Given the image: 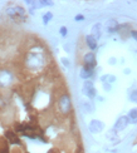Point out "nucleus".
<instances>
[{
    "mask_svg": "<svg viewBox=\"0 0 137 153\" xmlns=\"http://www.w3.org/2000/svg\"><path fill=\"white\" fill-rule=\"evenodd\" d=\"M24 64L30 71H39L45 65V55L43 53H35L31 50L25 55Z\"/></svg>",
    "mask_w": 137,
    "mask_h": 153,
    "instance_id": "1",
    "label": "nucleus"
},
{
    "mask_svg": "<svg viewBox=\"0 0 137 153\" xmlns=\"http://www.w3.org/2000/svg\"><path fill=\"white\" fill-rule=\"evenodd\" d=\"M5 13L13 22L15 23H24L27 20V11L24 8L19 5H14V6H8L5 9Z\"/></svg>",
    "mask_w": 137,
    "mask_h": 153,
    "instance_id": "2",
    "label": "nucleus"
},
{
    "mask_svg": "<svg viewBox=\"0 0 137 153\" xmlns=\"http://www.w3.org/2000/svg\"><path fill=\"white\" fill-rule=\"evenodd\" d=\"M57 107H58V111L62 114L63 117H68L70 112H72V100H70V97L68 93H62L58 98V102H57Z\"/></svg>",
    "mask_w": 137,
    "mask_h": 153,
    "instance_id": "3",
    "label": "nucleus"
},
{
    "mask_svg": "<svg viewBox=\"0 0 137 153\" xmlns=\"http://www.w3.org/2000/svg\"><path fill=\"white\" fill-rule=\"evenodd\" d=\"M83 63H84V68L89 69V71H94V68L97 65V60H96V55L91 52L84 54L83 56Z\"/></svg>",
    "mask_w": 137,
    "mask_h": 153,
    "instance_id": "4",
    "label": "nucleus"
},
{
    "mask_svg": "<svg viewBox=\"0 0 137 153\" xmlns=\"http://www.w3.org/2000/svg\"><path fill=\"white\" fill-rule=\"evenodd\" d=\"M13 83V74L8 69L0 71V87H8Z\"/></svg>",
    "mask_w": 137,
    "mask_h": 153,
    "instance_id": "5",
    "label": "nucleus"
},
{
    "mask_svg": "<svg viewBox=\"0 0 137 153\" xmlns=\"http://www.w3.org/2000/svg\"><path fill=\"white\" fill-rule=\"evenodd\" d=\"M130 123V120H128V117L127 116H121L118 119L116 120V123H115V127H113V129L116 132H121L126 128V127L128 126Z\"/></svg>",
    "mask_w": 137,
    "mask_h": 153,
    "instance_id": "6",
    "label": "nucleus"
},
{
    "mask_svg": "<svg viewBox=\"0 0 137 153\" xmlns=\"http://www.w3.org/2000/svg\"><path fill=\"white\" fill-rule=\"evenodd\" d=\"M104 128V123L101 122V120H97V119H93V120H91V123H89V131L92 132V133H100L102 132Z\"/></svg>",
    "mask_w": 137,
    "mask_h": 153,
    "instance_id": "7",
    "label": "nucleus"
},
{
    "mask_svg": "<svg viewBox=\"0 0 137 153\" xmlns=\"http://www.w3.org/2000/svg\"><path fill=\"white\" fill-rule=\"evenodd\" d=\"M4 136H5V138L8 139V141H9L11 144H22L20 139H19V137L16 136V133H15L14 131L8 129V131L4 133Z\"/></svg>",
    "mask_w": 137,
    "mask_h": 153,
    "instance_id": "8",
    "label": "nucleus"
},
{
    "mask_svg": "<svg viewBox=\"0 0 137 153\" xmlns=\"http://www.w3.org/2000/svg\"><path fill=\"white\" fill-rule=\"evenodd\" d=\"M118 27H120V24L117 23L115 19H109L106 23V28H107L108 33H116V31H118Z\"/></svg>",
    "mask_w": 137,
    "mask_h": 153,
    "instance_id": "9",
    "label": "nucleus"
},
{
    "mask_svg": "<svg viewBox=\"0 0 137 153\" xmlns=\"http://www.w3.org/2000/svg\"><path fill=\"white\" fill-rule=\"evenodd\" d=\"M86 44H87V47H88L91 50H96L97 47H98V45H97V39H96L94 36L91 35V34L86 36Z\"/></svg>",
    "mask_w": 137,
    "mask_h": 153,
    "instance_id": "10",
    "label": "nucleus"
},
{
    "mask_svg": "<svg viewBox=\"0 0 137 153\" xmlns=\"http://www.w3.org/2000/svg\"><path fill=\"white\" fill-rule=\"evenodd\" d=\"M131 27H130V24H120L118 27V33L121 35L125 36L126 34H131Z\"/></svg>",
    "mask_w": 137,
    "mask_h": 153,
    "instance_id": "11",
    "label": "nucleus"
},
{
    "mask_svg": "<svg viewBox=\"0 0 137 153\" xmlns=\"http://www.w3.org/2000/svg\"><path fill=\"white\" fill-rule=\"evenodd\" d=\"M93 74H94V72H93V71H89V69H86L84 67L81 69V73H79L81 78H82V79H86V80H89V78H91V76H93Z\"/></svg>",
    "mask_w": 137,
    "mask_h": 153,
    "instance_id": "12",
    "label": "nucleus"
},
{
    "mask_svg": "<svg viewBox=\"0 0 137 153\" xmlns=\"http://www.w3.org/2000/svg\"><path fill=\"white\" fill-rule=\"evenodd\" d=\"M127 117H128L130 123H132V124L137 123V108H132V109L128 112Z\"/></svg>",
    "mask_w": 137,
    "mask_h": 153,
    "instance_id": "13",
    "label": "nucleus"
},
{
    "mask_svg": "<svg viewBox=\"0 0 137 153\" xmlns=\"http://www.w3.org/2000/svg\"><path fill=\"white\" fill-rule=\"evenodd\" d=\"M91 35L94 36L96 39H100V36H101V24L93 25V28H92V34H91Z\"/></svg>",
    "mask_w": 137,
    "mask_h": 153,
    "instance_id": "14",
    "label": "nucleus"
},
{
    "mask_svg": "<svg viewBox=\"0 0 137 153\" xmlns=\"http://www.w3.org/2000/svg\"><path fill=\"white\" fill-rule=\"evenodd\" d=\"M94 88L93 87V82L92 80H86L84 82V84H83V93H86L87 91H89V89H92Z\"/></svg>",
    "mask_w": 137,
    "mask_h": 153,
    "instance_id": "15",
    "label": "nucleus"
},
{
    "mask_svg": "<svg viewBox=\"0 0 137 153\" xmlns=\"http://www.w3.org/2000/svg\"><path fill=\"white\" fill-rule=\"evenodd\" d=\"M52 19H53V14H52L50 11H47V13H45V14L43 15V23L47 25V24L52 20Z\"/></svg>",
    "mask_w": 137,
    "mask_h": 153,
    "instance_id": "16",
    "label": "nucleus"
},
{
    "mask_svg": "<svg viewBox=\"0 0 137 153\" xmlns=\"http://www.w3.org/2000/svg\"><path fill=\"white\" fill-rule=\"evenodd\" d=\"M86 95L89 98V99H94L97 97V91H96V88H92V89H89V91L86 92Z\"/></svg>",
    "mask_w": 137,
    "mask_h": 153,
    "instance_id": "17",
    "label": "nucleus"
},
{
    "mask_svg": "<svg viewBox=\"0 0 137 153\" xmlns=\"http://www.w3.org/2000/svg\"><path fill=\"white\" fill-rule=\"evenodd\" d=\"M39 4V8H42V6H52L53 5V1H48V0H40V1H38Z\"/></svg>",
    "mask_w": 137,
    "mask_h": 153,
    "instance_id": "18",
    "label": "nucleus"
},
{
    "mask_svg": "<svg viewBox=\"0 0 137 153\" xmlns=\"http://www.w3.org/2000/svg\"><path fill=\"white\" fill-rule=\"evenodd\" d=\"M130 99H131L132 102H135V103H137V89H135V91L131 93V97H130Z\"/></svg>",
    "mask_w": 137,
    "mask_h": 153,
    "instance_id": "19",
    "label": "nucleus"
},
{
    "mask_svg": "<svg viewBox=\"0 0 137 153\" xmlns=\"http://www.w3.org/2000/svg\"><path fill=\"white\" fill-rule=\"evenodd\" d=\"M59 33H61V35H62V36H67L68 30H67V28H66V27H62V28L59 29Z\"/></svg>",
    "mask_w": 137,
    "mask_h": 153,
    "instance_id": "20",
    "label": "nucleus"
},
{
    "mask_svg": "<svg viewBox=\"0 0 137 153\" xmlns=\"http://www.w3.org/2000/svg\"><path fill=\"white\" fill-rule=\"evenodd\" d=\"M61 62H62V64L66 65V67H69V65H70V62H69V59H67V58H62Z\"/></svg>",
    "mask_w": 137,
    "mask_h": 153,
    "instance_id": "21",
    "label": "nucleus"
},
{
    "mask_svg": "<svg viewBox=\"0 0 137 153\" xmlns=\"http://www.w3.org/2000/svg\"><path fill=\"white\" fill-rule=\"evenodd\" d=\"M74 20H76V22H83V20H84V15H82V14L76 15V16H74Z\"/></svg>",
    "mask_w": 137,
    "mask_h": 153,
    "instance_id": "22",
    "label": "nucleus"
},
{
    "mask_svg": "<svg viewBox=\"0 0 137 153\" xmlns=\"http://www.w3.org/2000/svg\"><path fill=\"white\" fill-rule=\"evenodd\" d=\"M91 105H92L91 103H84V108H86V111H87V112L93 111V107H91Z\"/></svg>",
    "mask_w": 137,
    "mask_h": 153,
    "instance_id": "23",
    "label": "nucleus"
},
{
    "mask_svg": "<svg viewBox=\"0 0 137 153\" xmlns=\"http://www.w3.org/2000/svg\"><path fill=\"white\" fill-rule=\"evenodd\" d=\"M130 35H131L135 40H137V30H131V34Z\"/></svg>",
    "mask_w": 137,
    "mask_h": 153,
    "instance_id": "24",
    "label": "nucleus"
},
{
    "mask_svg": "<svg viewBox=\"0 0 137 153\" xmlns=\"http://www.w3.org/2000/svg\"><path fill=\"white\" fill-rule=\"evenodd\" d=\"M113 136H116V131H115V129L109 131V132H108V138H112Z\"/></svg>",
    "mask_w": 137,
    "mask_h": 153,
    "instance_id": "25",
    "label": "nucleus"
},
{
    "mask_svg": "<svg viewBox=\"0 0 137 153\" xmlns=\"http://www.w3.org/2000/svg\"><path fill=\"white\" fill-rule=\"evenodd\" d=\"M116 80V76H113V75H108V82L109 83H112V82H115Z\"/></svg>",
    "mask_w": 137,
    "mask_h": 153,
    "instance_id": "26",
    "label": "nucleus"
},
{
    "mask_svg": "<svg viewBox=\"0 0 137 153\" xmlns=\"http://www.w3.org/2000/svg\"><path fill=\"white\" fill-rule=\"evenodd\" d=\"M111 84H109V83H104V85H103V88L104 89H106V91H109V89H111V87H109Z\"/></svg>",
    "mask_w": 137,
    "mask_h": 153,
    "instance_id": "27",
    "label": "nucleus"
},
{
    "mask_svg": "<svg viewBox=\"0 0 137 153\" xmlns=\"http://www.w3.org/2000/svg\"><path fill=\"white\" fill-rule=\"evenodd\" d=\"M109 63L111 64H113V63H116V59H109Z\"/></svg>",
    "mask_w": 137,
    "mask_h": 153,
    "instance_id": "28",
    "label": "nucleus"
},
{
    "mask_svg": "<svg viewBox=\"0 0 137 153\" xmlns=\"http://www.w3.org/2000/svg\"><path fill=\"white\" fill-rule=\"evenodd\" d=\"M125 73L126 74H130V73H131V71H130V69H125Z\"/></svg>",
    "mask_w": 137,
    "mask_h": 153,
    "instance_id": "29",
    "label": "nucleus"
},
{
    "mask_svg": "<svg viewBox=\"0 0 137 153\" xmlns=\"http://www.w3.org/2000/svg\"><path fill=\"white\" fill-rule=\"evenodd\" d=\"M136 53H137V52H136Z\"/></svg>",
    "mask_w": 137,
    "mask_h": 153,
    "instance_id": "30",
    "label": "nucleus"
}]
</instances>
